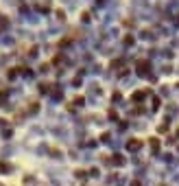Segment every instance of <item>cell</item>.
I'll return each instance as SVG.
<instances>
[{"instance_id": "cell-1", "label": "cell", "mask_w": 179, "mask_h": 186, "mask_svg": "<svg viewBox=\"0 0 179 186\" xmlns=\"http://www.w3.org/2000/svg\"><path fill=\"white\" fill-rule=\"evenodd\" d=\"M140 147H142V140H136V138H133V140H129V142H127V149H129V151H138Z\"/></svg>"}, {"instance_id": "cell-2", "label": "cell", "mask_w": 179, "mask_h": 186, "mask_svg": "<svg viewBox=\"0 0 179 186\" xmlns=\"http://www.w3.org/2000/svg\"><path fill=\"white\" fill-rule=\"evenodd\" d=\"M151 70V64L149 61H138V72L142 74V72H149Z\"/></svg>"}, {"instance_id": "cell-3", "label": "cell", "mask_w": 179, "mask_h": 186, "mask_svg": "<svg viewBox=\"0 0 179 186\" xmlns=\"http://www.w3.org/2000/svg\"><path fill=\"white\" fill-rule=\"evenodd\" d=\"M144 94H146V92H136V94H133V101H136V103H138V101H142Z\"/></svg>"}, {"instance_id": "cell-4", "label": "cell", "mask_w": 179, "mask_h": 186, "mask_svg": "<svg viewBox=\"0 0 179 186\" xmlns=\"http://www.w3.org/2000/svg\"><path fill=\"white\" fill-rule=\"evenodd\" d=\"M149 145H151V147H155V149H157V147H159V140H157V138H151V140H149Z\"/></svg>"}, {"instance_id": "cell-5", "label": "cell", "mask_w": 179, "mask_h": 186, "mask_svg": "<svg viewBox=\"0 0 179 186\" xmlns=\"http://www.w3.org/2000/svg\"><path fill=\"white\" fill-rule=\"evenodd\" d=\"M177 136H179V129H177Z\"/></svg>"}]
</instances>
